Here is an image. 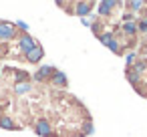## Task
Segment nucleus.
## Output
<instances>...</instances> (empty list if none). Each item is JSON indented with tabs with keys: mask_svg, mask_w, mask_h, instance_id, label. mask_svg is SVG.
I'll return each mask as SVG.
<instances>
[{
	"mask_svg": "<svg viewBox=\"0 0 147 137\" xmlns=\"http://www.w3.org/2000/svg\"><path fill=\"white\" fill-rule=\"evenodd\" d=\"M32 127H34V133L40 135V137H59V135L53 131V123L47 121V119H36V121L32 123Z\"/></svg>",
	"mask_w": 147,
	"mask_h": 137,
	"instance_id": "nucleus-1",
	"label": "nucleus"
},
{
	"mask_svg": "<svg viewBox=\"0 0 147 137\" xmlns=\"http://www.w3.org/2000/svg\"><path fill=\"white\" fill-rule=\"evenodd\" d=\"M55 67H51V65H45V67H40L34 75H32V81H36V83H45V81H51L53 79V75H55Z\"/></svg>",
	"mask_w": 147,
	"mask_h": 137,
	"instance_id": "nucleus-4",
	"label": "nucleus"
},
{
	"mask_svg": "<svg viewBox=\"0 0 147 137\" xmlns=\"http://www.w3.org/2000/svg\"><path fill=\"white\" fill-rule=\"evenodd\" d=\"M28 91H32V83H14V93L16 95H26Z\"/></svg>",
	"mask_w": 147,
	"mask_h": 137,
	"instance_id": "nucleus-9",
	"label": "nucleus"
},
{
	"mask_svg": "<svg viewBox=\"0 0 147 137\" xmlns=\"http://www.w3.org/2000/svg\"><path fill=\"white\" fill-rule=\"evenodd\" d=\"M38 43H36V38H32L28 32H22V34H18V51L22 53V57L26 55V53H30L34 47H36Z\"/></svg>",
	"mask_w": 147,
	"mask_h": 137,
	"instance_id": "nucleus-2",
	"label": "nucleus"
},
{
	"mask_svg": "<svg viewBox=\"0 0 147 137\" xmlns=\"http://www.w3.org/2000/svg\"><path fill=\"white\" fill-rule=\"evenodd\" d=\"M0 127L6 129V131H14V129H16V123H14V119L8 117V115H0Z\"/></svg>",
	"mask_w": 147,
	"mask_h": 137,
	"instance_id": "nucleus-8",
	"label": "nucleus"
},
{
	"mask_svg": "<svg viewBox=\"0 0 147 137\" xmlns=\"http://www.w3.org/2000/svg\"><path fill=\"white\" fill-rule=\"evenodd\" d=\"M93 6H95L93 2H73V8H75V10H73V14H79V16H83V18H85V16L91 12V8H93Z\"/></svg>",
	"mask_w": 147,
	"mask_h": 137,
	"instance_id": "nucleus-5",
	"label": "nucleus"
},
{
	"mask_svg": "<svg viewBox=\"0 0 147 137\" xmlns=\"http://www.w3.org/2000/svg\"><path fill=\"white\" fill-rule=\"evenodd\" d=\"M51 83H53L55 87H63V89H65V87H67V75H65L63 71H55Z\"/></svg>",
	"mask_w": 147,
	"mask_h": 137,
	"instance_id": "nucleus-7",
	"label": "nucleus"
},
{
	"mask_svg": "<svg viewBox=\"0 0 147 137\" xmlns=\"http://www.w3.org/2000/svg\"><path fill=\"white\" fill-rule=\"evenodd\" d=\"M14 26H16L20 32H28V24H26V22H22V20H16V22H14Z\"/></svg>",
	"mask_w": 147,
	"mask_h": 137,
	"instance_id": "nucleus-10",
	"label": "nucleus"
},
{
	"mask_svg": "<svg viewBox=\"0 0 147 137\" xmlns=\"http://www.w3.org/2000/svg\"><path fill=\"white\" fill-rule=\"evenodd\" d=\"M14 36H18V28L14 26V22L0 20V40H12Z\"/></svg>",
	"mask_w": 147,
	"mask_h": 137,
	"instance_id": "nucleus-3",
	"label": "nucleus"
},
{
	"mask_svg": "<svg viewBox=\"0 0 147 137\" xmlns=\"http://www.w3.org/2000/svg\"><path fill=\"white\" fill-rule=\"evenodd\" d=\"M45 57V49L40 47V45H36L30 53H26L24 55V61H28V63H40V59Z\"/></svg>",
	"mask_w": 147,
	"mask_h": 137,
	"instance_id": "nucleus-6",
	"label": "nucleus"
}]
</instances>
